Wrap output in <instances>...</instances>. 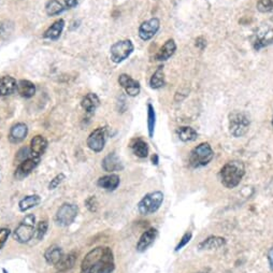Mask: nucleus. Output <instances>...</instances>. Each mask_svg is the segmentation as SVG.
<instances>
[{
  "label": "nucleus",
  "mask_w": 273,
  "mask_h": 273,
  "mask_svg": "<svg viewBox=\"0 0 273 273\" xmlns=\"http://www.w3.org/2000/svg\"><path fill=\"white\" fill-rule=\"evenodd\" d=\"M114 268L113 252L108 246H98L84 257L81 271L82 273H112Z\"/></svg>",
  "instance_id": "obj_1"
},
{
  "label": "nucleus",
  "mask_w": 273,
  "mask_h": 273,
  "mask_svg": "<svg viewBox=\"0 0 273 273\" xmlns=\"http://www.w3.org/2000/svg\"><path fill=\"white\" fill-rule=\"evenodd\" d=\"M245 174L244 165L239 160H231L224 166L221 170L222 183L227 189L237 187Z\"/></svg>",
  "instance_id": "obj_2"
},
{
  "label": "nucleus",
  "mask_w": 273,
  "mask_h": 273,
  "mask_svg": "<svg viewBox=\"0 0 273 273\" xmlns=\"http://www.w3.org/2000/svg\"><path fill=\"white\" fill-rule=\"evenodd\" d=\"M36 233V216L34 214L26 215L13 231V238L19 243H28Z\"/></svg>",
  "instance_id": "obj_3"
},
{
  "label": "nucleus",
  "mask_w": 273,
  "mask_h": 273,
  "mask_svg": "<svg viewBox=\"0 0 273 273\" xmlns=\"http://www.w3.org/2000/svg\"><path fill=\"white\" fill-rule=\"evenodd\" d=\"M214 157V152L209 143H200L197 146L189 155V165L192 168L205 167Z\"/></svg>",
  "instance_id": "obj_4"
},
{
  "label": "nucleus",
  "mask_w": 273,
  "mask_h": 273,
  "mask_svg": "<svg viewBox=\"0 0 273 273\" xmlns=\"http://www.w3.org/2000/svg\"><path fill=\"white\" fill-rule=\"evenodd\" d=\"M164 201L162 191H152L144 196L138 203V210L142 215H151L156 212Z\"/></svg>",
  "instance_id": "obj_5"
},
{
  "label": "nucleus",
  "mask_w": 273,
  "mask_h": 273,
  "mask_svg": "<svg viewBox=\"0 0 273 273\" xmlns=\"http://www.w3.org/2000/svg\"><path fill=\"white\" fill-rule=\"evenodd\" d=\"M250 128V120L243 112L234 111L229 114V131L235 138L243 137Z\"/></svg>",
  "instance_id": "obj_6"
},
{
  "label": "nucleus",
  "mask_w": 273,
  "mask_h": 273,
  "mask_svg": "<svg viewBox=\"0 0 273 273\" xmlns=\"http://www.w3.org/2000/svg\"><path fill=\"white\" fill-rule=\"evenodd\" d=\"M133 50H135V46H133L130 40L117 41L110 49L111 61L115 63L124 62L131 55Z\"/></svg>",
  "instance_id": "obj_7"
},
{
  "label": "nucleus",
  "mask_w": 273,
  "mask_h": 273,
  "mask_svg": "<svg viewBox=\"0 0 273 273\" xmlns=\"http://www.w3.org/2000/svg\"><path fill=\"white\" fill-rule=\"evenodd\" d=\"M79 209L73 203H63V205L58 209L55 215V222L60 226L66 227L71 225L74 219L78 216Z\"/></svg>",
  "instance_id": "obj_8"
},
{
  "label": "nucleus",
  "mask_w": 273,
  "mask_h": 273,
  "mask_svg": "<svg viewBox=\"0 0 273 273\" xmlns=\"http://www.w3.org/2000/svg\"><path fill=\"white\" fill-rule=\"evenodd\" d=\"M108 129L106 127H98L87 138V147L95 153H100L105 148Z\"/></svg>",
  "instance_id": "obj_9"
},
{
  "label": "nucleus",
  "mask_w": 273,
  "mask_h": 273,
  "mask_svg": "<svg viewBox=\"0 0 273 273\" xmlns=\"http://www.w3.org/2000/svg\"><path fill=\"white\" fill-rule=\"evenodd\" d=\"M273 42V29L268 25H264L257 29L254 37V49L260 50L262 47L271 44Z\"/></svg>",
  "instance_id": "obj_10"
},
{
  "label": "nucleus",
  "mask_w": 273,
  "mask_h": 273,
  "mask_svg": "<svg viewBox=\"0 0 273 273\" xmlns=\"http://www.w3.org/2000/svg\"><path fill=\"white\" fill-rule=\"evenodd\" d=\"M159 28H160L159 20L156 18H153L141 24L140 27H139V37H140L143 41L151 40L153 37L157 34Z\"/></svg>",
  "instance_id": "obj_11"
},
{
  "label": "nucleus",
  "mask_w": 273,
  "mask_h": 273,
  "mask_svg": "<svg viewBox=\"0 0 273 273\" xmlns=\"http://www.w3.org/2000/svg\"><path fill=\"white\" fill-rule=\"evenodd\" d=\"M119 83L121 86L125 89V92L128 96H131V97H136L139 94H140L141 86L140 83L136 80H133L130 76L128 74L123 73L119 77Z\"/></svg>",
  "instance_id": "obj_12"
},
{
  "label": "nucleus",
  "mask_w": 273,
  "mask_h": 273,
  "mask_svg": "<svg viewBox=\"0 0 273 273\" xmlns=\"http://www.w3.org/2000/svg\"><path fill=\"white\" fill-rule=\"evenodd\" d=\"M40 158L39 157H29L27 159H25L24 162L20 163L18 169L15 170V178L18 179H23L25 176H27L28 174L31 173V171H34V169L39 165Z\"/></svg>",
  "instance_id": "obj_13"
},
{
  "label": "nucleus",
  "mask_w": 273,
  "mask_h": 273,
  "mask_svg": "<svg viewBox=\"0 0 273 273\" xmlns=\"http://www.w3.org/2000/svg\"><path fill=\"white\" fill-rule=\"evenodd\" d=\"M28 135V127L24 123H18V124H14L11 129L9 131V141L11 143H21L24 141L26 137Z\"/></svg>",
  "instance_id": "obj_14"
},
{
  "label": "nucleus",
  "mask_w": 273,
  "mask_h": 273,
  "mask_svg": "<svg viewBox=\"0 0 273 273\" xmlns=\"http://www.w3.org/2000/svg\"><path fill=\"white\" fill-rule=\"evenodd\" d=\"M101 167L105 171V172H116V171H121L124 169L121 159L117 157L115 153H110L106 155L104 158L103 163H101Z\"/></svg>",
  "instance_id": "obj_15"
},
{
  "label": "nucleus",
  "mask_w": 273,
  "mask_h": 273,
  "mask_svg": "<svg viewBox=\"0 0 273 273\" xmlns=\"http://www.w3.org/2000/svg\"><path fill=\"white\" fill-rule=\"evenodd\" d=\"M157 234L158 232L155 228H149L147 231H144L137 243V251L140 253L146 252L154 243L155 239L157 238Z\"/></svg>",
  "instance_id": "obj_16"
},
{
  "label": "nucleus",
  "mask_w": 273,
  "mask_h": 273,
  "mask_svg": "<svg viewBox=\"0 0 273 273\" xmlns=\"http://www.w3.org/2000/svg\"><path fill=\"white\" fill-rule=\"evenodd\" d=\"M30 153L33 157H39L44 154L47 148V141L43 136H36L30 141Z\"/></svg>",
  "instance_id": "obj_17"
},
{
  "label": "nucleus",
  "mask_w": 273,
  "mask_h": 273,
  "mask_svg": "<svg viewBox=\"0 0 273 273\" xmlns=\"http://www.w3.org/2000/svg\"><path fill=\"white\" fill-rule=\"evenodd\" d=\"M176 51V44L173 39H169L165 42V44L160 47V50L155 56V60L158 62H166L172 56Z\"/></svg>",
  "instance_id": "obj_18"
},
{
  "label": "nucleus",
  "mask_w": 273,
  "mask_h": 273,
  "mask_svg": "<svg viewBox=\"0 0 273 273\" xmlns=\"http://www.w3.org/2000/svg\"><path fill=\"white\" fill-rule=\"evenodd\" d=\"M18 88L17 80L10 76L0 78V96L12 95Z\"/></svg>",
  "instance_id": "obj_19"
},
{
  "label": "nucleus",
  "mask_w": 273,
  "mask_h": 273,
  "mask_svg": "<svg viewBox=\"0 0 273 273\" xmlns=\"http://www.w3.org/2000/svg\"><path fill=\"white\" fill-rule=\"evenodd\" d=\"M121 179L117 174H108L101 176L97 181V185L105 190H115L120 185Z\"/></svg>",
  "instance_id": "obj_20"
},
{
  "label": "nucleus",
  "mask_w": 273,
  "mask_h": 273,
  "mask_svg": "<svg viewBox=\"0 0 273 273\" xmlns=\"http://www.w3.org/2000/svg\"><path fill=\"white\" fill-rule=\"evenodd\" d=\"M63 257V249L58 245H51L44 253V259L49 265L56 266Z\"/></svg>",
  "instance_id": "obj_21"
},
{
  "label": "nucleus",
  "mask_w": 273,
  "mask_h": 273,
  "mask_svg": "<svg viewBox=\"0 0 273 273\" xmlns=\"http://www.w3.org/2000/svg\"><path fill=\"white\" fill-rule=\"evenodd\" d=\"M63 28H65V21L57 20L56 22L53 23L50 27L45 30L43 37L45 39H50V40L60 39Z\"/></svg>",
  "instance_id": "obj_22"
},
{
  "label": "nucleus",
  "mask_w": 273,
  "mask_h": 273,
  "mask_svg": "<svg viewBox=\"0 0 273 273\" xmlns=\"http://www.w3.org/2000/svg\"><path fill=\"white\" fill-rule=\"evenodd\" d=\"M100 105V99L96 94L94 93H88L85 95L83 99L81 100V105L83 110H85L87 113H93Z\"/></svg>",
  "instance_id": "obj_23"
},
{
  "label": "nucleus",
  "mask_w": 273,
  "mask_h": 273,
  "mask_svg": "<svg viewBox=\"0 0 273 273\" xmlns=\"http://www.w3.org/2000/svg\"><path fill=\"white\" fill-rule=\"evenodd\" d=\"M18 93L20 94V96H22L23 98H31L34 97V95L36 94V85L28 81V80H21V81L18 83Z\"/></svg>",
  "instance_id": "obj_24"
},
{
  "label": "nucleus",
  "mask_w": 273,
  "mask_h": 273,
  "mask_svg": "<svg viewBox=\"0 0 273 273\" xmlns=\"http://www.w3.org/2000/svg\"><path fill=\"white\" fill-rule=\"evenodd\" d=\"M226 244V240L222 237H217V235H213V237H209L208 239H206L205 241H202V242L199 244V248L200 250H216L222 248Z\"/></svg>",
  "instance_id": "obj_25"
},
{
  "label": "nucleus",
  "mask_w": 273,
  "mask_h": 273,
  "mask_svg": "<svg viewBox=\"0 0 273 273\" xmlns=\"http://www.w3.org/2000/svg\"><path fill=\"white\" fill-rule=\"evenodd\" d=\"M78 259L77 257V253L74 252H71L68 255H63V258L61 259V261L55 266L57 271L60 272H65L67 270H70L76 265V261Z\"/></svg>",
  "instance_id": "obj_26"
},
{
  "label": "nucleus",
  "mask_w": 273,
  "mask_h": 273,
  "mask_svg": "<svg viewBox=\"0 0 273 273\" xmlns=\"http://www.w3.org/2000/svg\"><path fill=\"white\" fill-rule=\"evenodd\" d=\"M130 148L132 153L136 155L137 157L146 158L148 155V146L146 141H143L142 139H135L130 143Z\"/></svg>",
  "instance_id": "obj_27"
},
{
  "label": "nucleus",
  "mask_w": 273,
  "mask_h": 273,
  "mask_svg": "<svg viewBox=\"0 0 273 273\" xmlns=\"http://www.w3.org/2000/svg\"><path fill=\"white\" fill-rule=\"evenodd\" d=\"M41 202V197L39 195H29L23 198L19 202V208L21 212L29 211L30 209L37 207Z\"/></svg>",
  "instance_id": "obj_28"
},
{
  "label": "nucleus",
  "mask_w": 273,
  "mask_h": 273,
  "mask_svg": "<svg viewBox=\"0 0 273 273\" xmlns=\"http://www.w3.org/2000/svg\"><path fill=\"white\" fill-rule=\"evenodd\" d=\"M176 135H178L179 139L183 142H190L195 141L198 138V133L194 129V128L189 127V126H182L176 129Z\"/></svg>",
  "instance_id": "obj_29"
},
{
  "label": "nucleus",
  "mask_w": 273,
  "mask_h": 273,
  "mask_svg": "<svg viewBox=\"0 0 273 273\" xmlns=\"http://www.w3.org/2000/svg\"><path fill=\"white\" fill-rule=\"evenodd\" d=\"M67 8L63 6L62 2L58 1V0H50L45 4V12L49 17H55V15L62 14Z\"/></svg>",
  "instance_id": "obj_30"
},
{
  "label": "nucleus",
  "mask_w": 273,
  "mask_h": 273,
  "mask_svg": "<svg viewBox=\"0 0 273 273\" xmlns=\"http://www.w3.org/2000/svg\"><path fill=\"white\" fill-rule=\"evenodd\" d=\"M149 85H151V87L154 89L162 88L165 85V73L162 66L158 67L157 70L154 72L151 80H149Z\"/></svg>",
  "instance_id": "obj_31"
},
{
  "label": "nucleus",
  "mask_w": 273,
  "mask_h": 273,
  "mask_svg": "<svg viewBox=\"0 0 273 273\" xmlns=\"http://www.w3.org/2000/svg\"><path fill=\"white\" fill-rule=\"evenodd\" d=\"M155 125H156V113L152 104L147 105V130L148 137L153 138L155 131Z\"/></svg>",
  "instance_id": "obj_32"
},
{
  "label": "nucleus",
  "mask_w": 273,
  "mask_h": 273,
  "mask_svg": "<svg viewBox=\"0 0 273 273\" xmlns=\"http://www.w3.org/2000/svg\"><path fill=\"white\" fill-rule=\"evenodd\" d=\"M47 228H49V224H47L46 221H41L36 226V233L35 237L37 238V240H42L44 238V235L46 234Z\"/></svg>",
  "instance_id": "obj_33"
},
{
  "label": "nucleus",
  "mask_w": 273,
  "mask_h": 273,
  "mask_svg": "<svg viewBox=\"0 0 273 273\" xmlns=\"http://www.w3.org/2000/svg\"><path fill=\"white\" fill-rule=\"evenodd\" d=\"M257 10L261 13H268L273 10V0H258Z\"/></svg>",
  "instance_id": "obj_34"
},
{
  "label": "nucleus",
  "mask_w": 273,
  "mask_h": 273,
  "mask_svg": "<svg viewBox=\"0 0 273 273\" xmlns=\"http://www.w3.org/2000/svg\"><path fill=\"white\" fill-rule=\"evenodd\" d=\"M63 180H66V175L65 174H63V173L57 174L55 178H53V180H51L50 184H49V189L53 190V189H57V187L63 183Z\"/></svg>",
  "instance_id": "obj_35"
},
{
  "label": "nucleus",
  "mask_w": 273,
  "mask_h": 273,
  "mask_svg": "<svg viewBox=\"0 0 273 273\" xmlns=\"http://www.w3.org/2000/svg\"><path fill=\"white\" fill-rule=\"evenodd\" d=\"M85 206H86L88 211H90V212H96L98 210V202H97V200H96L95 196L87 198L86 201H85Z\"/></svg>",
  "instance_id": "obj_36"
},
{
  "label": "nucleus",
  "mask_w": 273,
  "mask_h": 273,
  "mask_svg": "<svg viewBox=\"0 0 273 273\" xmlns=\"http://www.w3.org/2000/svg\"><path fill=\"white\" fill-rule=\"evenodd\" d=\"M10 233H11V231H10L9 228H0V250L6 244Z\"/></svg>",
  "instance_id": "obj_37"
},
{
  "label": "nucleus",
  "mask_w": 273,
  "mask_h": 273,
  "mask_svg": "<svg viewBox=\"0 0 273 273\" xmlns=\"http://www.w3.org/2000/svg\"><path fill=\"white\" fill-rule=\"evenodd\" d=\"M191 232H186L183 237H182V239L180 240V242H179V244L176 245V248H175V252H179L180 250H182L184 248V246L189 242L190 241V239H191Z\"/></svg>",
  "instance_id": "obj_38"
},
{
  "label": "nucleus",
  "mask_w": 273,
  "mask_h": 273,
  "mask_svg": "<svg viewBox=\"0 0 273 273\" xmlns=\"http://www.w3.org/2000/svg\"><path fill=\"white\" fill-rule=\"evenodd\" d=\"M78 6V0H65V7L67 9H72Z\"/></svg>",
  "instance_id": "obj_39"
},
{
  "label": "nucleus",
  "mask_w": 273,
  "mask_h": 273,
  "mask_svg": "<svg viewBox=\"0 0 273 273\" xmlns=\"http://www.w3.org/2000/svg\"><path fill=\"white\" fill-rule=\"evenodd\" d=\"M268 260H269L271 270H273V248L269 251V254H268Z\"/></svg>",
  "instance_id": "obj_40"
},
{
  "label": "nucleus",
  "mask_w": 273,
  "mask_h": 273,
  "mask_svg": "<svg viewBox=\"0 0 273 273\" xmlns=\"http://www.w3.org/2000/svg\"><path fill=\"white\" fill-rule=\"evenodd\" d=\"M152 162H153V165H155V166H157L158 165V155L157 154H154L153 155V157H152Z\"/></svg>",
  "instance_id": "obj_41"
},
{
  "label": "nucleus",
  "mask_w": 273,
  "mask_h": 273,
  "mask_svg": "<svg viewBox=\"0 0 273 273\" xmlns=\"http://www.w3.org/2000/svg\"><path fill=\"white\" fill-rule=\"evenodd\" d=\"M272 126H273V117H272Z\"/></svg>",
  "instance_id": "obj_42"
}]
</instances>
